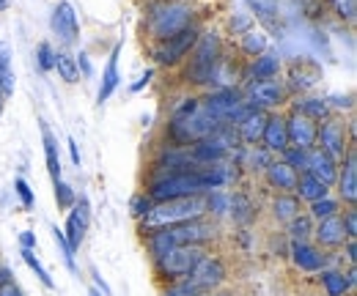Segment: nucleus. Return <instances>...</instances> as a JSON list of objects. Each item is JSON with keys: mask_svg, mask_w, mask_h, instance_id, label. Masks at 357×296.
Here are the masks:
<instances>
[{"mask_svg": "<svg viewBox=\"0 0 357 296\" xmlns=\"http://www.w3.org/2000/svg\"><path fill=\"white\" fill-rule=\"evenodd\" d=\"M223 121H218L215 116H209L198 99H184V104L176 107L171 124H168V134L176 146H195L201 140H206L209 134H215Z\"/></svg>", "mask_w": 357, "mask_h": 296, "instance_id": "obj_1", "label": "nucleus"}, {"mask_svg": "<svg viewBox=\"0 0 357 296\" xmlns=\"http://www.w3.org/2000/svg\"><path fill=\"white\" fill-rule=\"evenodd\" d=\"M206 214V198L192 195V198H176L165 203H154L151 212L143 217V231H160V228H174L190 219H201Z\"/></svg>", "mask_w": 357, "mask_h": 296, "instance_id": "obj_2", "label": "nucleus"}, {"mask_svg": "<svg viewBox=\"0 0 357 296\" xmlns=\"http://www.w3.org/2000/svg\"><path fill=\"white\" fill-rule=\"evenodd\" d=\"M223 63V52H220V39L215 33H206V36H198V42L192 47V58H190V66H187V80L195 85L212 83L218 69Z\"/></svg>", "mask_w": 357, "mask_h": 296, "instance_id": "obj_3", "label": "nucleus"}, {"mask_svg": "<svg viewBox=\"0 0 357 296\" xmlns=\"http://www.w3.org/2000/svg\"><path fill=\"white\" fill-rule=\"evenodd\" d=\"M190 17H192V11H190L187 3L168 0V3H160V6L151 8L146 25H149L151 36H154L157 42H162V39H171L178 31H184V28L190 25Z\"/></svg>", "mask_w": 357, "mask_h": 296, "instance_id": "obj_4", "label": "nucleus"}, {"mask_svg": "<svg viewBox=\"0 0 357 296\" xmlns=\"http://www.w3.org/2000/svg\"><path fill=\"white\" fill-rule=\"evenodd\" d=\"M204 255L206 253L201 250V244H178V247H171L162 258H157V266H160V272H162L165 277L181 280V277H187V274L195 269V263H198Z\"/></svg>", "mask_w": 357, "mask_h": 296, "instance_id": "obj_5", "label": "nucleus"}, {"mask_svg": "<svg viewBox=\"0 0 357 296\" xmlns=\"http://www.w3.org/2000/svg\"><path fill=\"white\" fill-rule=\"evenodd\" d=\"M198 42V31L192 28V25H187L184 31H178L174 33L171 39H162V42L154 47V58H157V63H165V66H174L178 63L192 47Z\"/></svg>", "mask_w": 357, "mask_h": 296, "instance_id": "obj_6", "label": "nucleus"}, {"mask_svg": "<svg viewBox=\"0 0 357 296\" xmlns=\"http://www.w3.org/2000/svg\"><path fill=\"white\" fill-rule=\"evenodd\" d=\"M316 140L321 143L319 148L324 154H330L333 159H344L347 151H349V146H347V127L338 118H324V124L316 127Z\"/></svg>", "mask_w": 357, "mask_h": 296, "instance_id": "obj_7", "label": "nucleus"}, {"mask_svg": "<svg viewBox=\"0 0 357 296\" xmlns=\"http://www.w3.org/2000/svg\"><path fill=\"white\" fill-rule=\"evenodd\" d=\"M50 28L52 33L58 36L61 44H75L80 36V22H77V14H75V6L69 0H61L55 8H52V17H50Z\"/></svg>", "mask_w": 357, "mask_h": 296, "instance_id": "obj_8", "label": "nucleus"}, {"mask_svg": "<svg viewBox=\"0 0 357 296\" xmlns=\"http://www.w3.org/2000/svg\"><path fill=\"white\" fill-rule=\"evenodd\" d=\"M187 280H190V286H192V288H198L201 294H206V291L218 288V286L225 280L223 260H218V258H212V255H204V258L195 263V269L187 274Z\"/></svg>", "mask_w": 357, "mask_h": 296, "instance_id": "obj_9", "label": "nucleus"}, {"mask_svg": "<svg viewBox=\"0 0 357 296\" xmlns=\"http://www.w3.org/2000/svg\"><path fill=\"white\" fill-rule=\"evenodd\" d=\"M250 107L256 110H264V107H278L286 102V88L278 83V80H253L248 85V99H245Z\"/></svg>", "mask_w": 357, "mask_h": 296, "instance_id": "obj_10", "label": "nucleus"}, {"mask_svg": "<svg viewBox=\"0 0 357 296\" xmlns=\"http://www.w3.org/2000/svg\"><path fill=\"white\" fill-rule=\"evenodd\" d=\"M160 231L168 233L174 247H178V244H204L215 233V228L206 225L204 219H190V222H181V225H174V228H160Z\"/></svg>", "mask_w": 357, "mask_h": 296, "instance_id": "obj_11", "label": "nucleus"}, {"mask_svg": "<svg viewBox=\"0 0 357 296\" xmlns=\"http://www.w3.org/2000/svg\"><path fill=\"white\" fill-rule=\"evenodd\" d=\"M89 222H91L89 198H86V195H80V201H75V209L69 212L66 231H63V236H66V242H69V247H72V250H77V247L83 244V236H86V231H89Z\"/></svg>", "mask_w": 357, "mask_h": 296, "instance_id": "obj_12", "label": "nucleus"}, {"mask_svg": "<svg viewBox=\"0 0 357 296\" xmlns=\"http://www.w3.org/2000/svg\"><path fill=\"white\" fill-rule=\"evenodd\" d=\"M286 137H289V146L291 148H300V151H308L316 143V121L300 116V113H291L286 118Z\"/></svg>", "mask_w": 357, "mask_h": 296, "instance_id": "obj_13", "label": "nucleus"}, {"mask_svg": "<svg viewBox=\"0 0 357 296\" xmlns=\"http://www.w3.org/2000/svg\"><path fill=\"white\" fill-rule=\"evenodd\" d=\"M305 170H308L311 176H316L321 184H327V187L338 178V165H335V159H333L330 154H324L321 148H308Z\"/></svg>", "mask_w": 357, "mask_h": 296, "instance_id": "obj_14", "label": "nucleus"}, {"mask_svg": "<svg viewBox=\"0 0 357 296\" xmlns=\"http://www.w3.org/2000/svg\"><path fill=\"white\" fill-rule=\"evenodd\" d=\"M338 192H341V198L347 201V203H355L357 201V154L355 148H349L347 151V157H344V173L338 176Z\"/></svg>", "mask_w": 357, "mask_h": 296, "instance_id": "obj_15", "label": "nucleus"}, {"mask_svg": "<svg viewBox=\"0 0 357 296\" xmlns=\"http://www.w3.org/2000/svg\"><path fill=\"white\" fill-rule=\"evenodd\" d=\"M267 118H269V113L267 110H250L236 127H239V137L245 140V143H259L261 140V134H264V127H267Z\"/></svg>", "mask_w": 357, "mask_h": 296, "instance_id": "obj_16", "label": "nucleus"}, {"mask_svg": "<svg viewBox=\"0 0 357 296\" xmlns=\"http://www.w3.org/2000/svg\"><path fill=\"white\" fill-rule=\"evenodd\" d=\"M261 140H264V148H267L269 154H272V151H286V148H289V137H286V118H280V116H269Z\"/></svg>", "mask_w": 357, "mask_h": 296, "instance_id": "obj_17", "label": "nucleus"}, {"mask_svg": "<svg viewBox=\"0 0 357 296\" xmlns=\"http://www.w3.org/2000/svg\"><path fill=\"white\" fill-rule=\"evenodd\" d=\"M313 233H316L319 244H324V247H338V244H344V239H347V231H344V222H341L338 214L321 219V225H319Z\"/></svg>", "mask_w": 357, "mask_h": 296, "instance_id": "obj_18", "label": "nucleus"}, {"mask_svg": "<svg viewBox=\"0 0 357 296\" xmlns=\"http://www.w3.org/2000/svg\"><path fill=\"white\" fill-rule=\"evenodd\" d=\"M119 52H121V44H116L113 47V52H110V61H107V69L102 72V85H99V93H96V102L102 104V102H107L110 96H113V91L119 88Z\"/></svg>", "mask_w": 357, "mask_h": 296, "instance_id": "obj_19", "label": "nucleus"}, {"mask_svg": "<svg viewBox=\"0 0 357 296\" xmlns=\"http://www.w3.org/2000/svg\"><path fill=\"white\" fill-rule=\"evenodd\" d=\"M264 170H267V181L272 187H278V189H283V192H294L300 173L291 168V165H286V162L280 159V162H269Z\"/></svg>", "mask_w": 357, "mask_h": 296, "instance_id": "obj_20", "label": "nucleus"}, {"mask_svg": "<svg viewBox=\"0 0 357 296\" xmlns=\"http://www.w3.org/2000/svg\"><path fill=\"white\" fill-rule=\"evenodd\" d=\"M291 255H294V263L300 266V269H305V272H324V263H327V258L319 253L316 247L311 244H305V242H294L291 244Z\"/></svg>", "mask_w": 357, "mask_h": 296, "instance_id": "obj_21", "label": "nucleus"}, {"mask_svg": "<svg viewBox=\"0 0 357 296\" xmlns=\"http://www.w3.org/2000/svg\"><path fill=\"white\" fill-rule=\"evenodd\" d=\"M319 80H321V69H319L316 61H297V63L291 66V85H294V88L305 91V88L316 85Z\"/></svg>", "mask_w": 357, "mask_h": 296, "instance_id": "obj_22", "label": "nucleus"}, {"mask_svg": "<svg viewBox=\"0 0 357 296\" xmlns=\"http://www.w3.org/2000/svg\"><path fill=\"white\" fill-rule=\"evenodd\" d=\"M294 192L300 195V198H305V201H321V198H327V184H321L316 176H311L308 170L305 173H300L297 176V187H294Z\"/></svg>", "mask_w": 357, "mask_h": 296, "instance_id": "obj_23", "label": "nucleus"}, {"mask_svg": "<svg viewBox=\"0 0 357 296\" xmlns=\"http://www.w3.org/2000/svg\"><path fill=\"white\" fill-rule=\"evenodd\" d=\"M42 140H45V157H47V170L52 176V181L61 178V159H58V140L52 137V132L42 121Z\"/></svg>", "mask_w": 357, "mask_h": 296, "instance_id": "obj_24", "label": "nucleus"}, {"mask_svg": "<svg viewBox=\"0 0 357 296\" xmlns=\"http://www.w3.org/2000/svg\"><path fill=\"white\" fill-rule=\"evenodd\" d=\"M294 113L311 118V121H324L330 116V104L324 99H297L294 102Z\"/></svg>", "mask_w": 357, "mask_h": 296, "instance_id": "obj_25", "label": "nucleus"}, {"mask_svg": "<svg viewBox=\"0 0 357 296\" xmlns=\"http://www.w3.org/2000/svg\"><path fill=\"white\" fill-rule=\"evenodd\" d=\"M278 69H280V58L275 52H261V58H256L250 75H253V80H275Z\"/></svg>", "mask_w": 357, "mask_h": 296, "instance_id": "obj_26", "label": "nucleus"}, {"mask_svg": "<svg viewBox=\"0 0 357 296\" xmlns=\"http://www.w3.org/2000/svg\"><path fill=\"white\" fill-rule=\"evenodd\" d=\"M52 69H58L61 80H66V83H77V77H80L77 61H75L66 49H55V63H52Z\"/></svg>", "mask_w": 357, "mask_h": 296, "instance_id": "obj_27", "label": "nucleus"}, {"mask_svg": "<svg viewBox=\"0 0 357 296\" xmlns=\"http://www.w3.org/2000/svg\"><path fill=\"white\" fill-rule=\"evenodd\" d=\"M272 212H275V219L280 222H289L300 214V201L294 195H278L275 203H272Z\"/></svg>", "mask_w": 357, "mask_h": 296, "instance_id": "obj_28", "label": "nucleus"}, {"mask_svg": "<svg viewBox=\"0 0 357 296\" xmlns=\"http://www.w3.org/2000/svg\"><path fill=\"white\" fill-rule=\"evenodd\" d=\"M228 212H231V217H234L239 225H248V222L256 217V209H253L250 198H245V195H234V198H231Z\"/></svg>", "mask_w": 357, "mask_h": 296, "instance_id": "obj_29", "label": "nucleus"}, {"mask_svg": "<svg viewBox=\"0 0 357 296\" xmlns=\"http://www.w3.org/2000/svg\"><path fill=\"white\" fill-rule=\"evenodd\" d=\"M0 91L8 99L14 93V72H11V61H8V49L0 44Z\"/></svg>", "mask_w": 357, "mask_h": 296, "instance_id": "obj_30", "label": "nucleus"}, {"mask_svg": "<svg viewBox=\"0 0 357 296\" xmlns=\"http://www.w3.org/2000/svg\"><path fill=\"white\" fill-rule=\"evenodd\" d=\"M321 283H324V288H327L330 296H344L349 291L347 274H341V272H321Z\"/></svg>", "mask_w": 357, "mask_h": 296, "instance_id": "obj_31", "label": "nucleus"}, {"mask_svg": "<svg viewBox=\"0 0 357 296\" xmlns=\"http://www.w3.org/2000/svg\"><path fill=\"white\" fill-rule=\"evenodd\" d=\"M52 239H55V244H58V250H61V258H63L66 269H69V272H77V263H75V250L69 247V242H66V236H63V231H61L58 225H52Z\"/></svg>", "mask_w": 357, "mask_h": 296, "instance_id": "obj_32", "label": "nucleus"}, {"mask_svg": "<svg viewBox=\"0 0 357 296\" xmlns=\"http://www.w3.org/2000/svg\"><path fill=\"white\" fill-rule=\"evenodd\" d=\"M242 49H245L248 55H261V52H267V36H264L261 31H245V36H242Z\"/></svg>", "mask_w": 357, "mask_h": 296, "instance_id": "obj_33", "label": "nucleus"}, {"mask_svg": "<svg viewBox=\"0 0 357 296\" xmlns=\"http://www.w3.org/2000/svg\"><path fill=\"white\" fill-rule=\"evenodd\" d=\"M248 3H250V8L256 11V17H259L261 22H272V20L278 17L280 0H248Z\"/></svg>", "mask_w": 357, "mask_h": 296, "instance_id": "obj_34", "label": "nucleus"}, {"mask_svg": "<svg viewBox=\"0 0 357 296\" xmlns=\"http://www.w3.org/2000/svg\"><path fill=\"white\" fill-rule=\"evenodd\" d=\"M20 255H22V260H25V263H28V266H31V269L36 272V277H39V280L45 283L47 288H52V286H55V283H52V277H50V272H47L45 266H42V260H39V258L33 255V250H22Z\"/></svg>", "mask_w": 357, "mask_h": 296, "instance_id": "obj_35", "label": "nucleus"}, {"mask_svg": "<svg viewBox=\"0 0 357 296\" xmlns=\"http://www.w3.org/2000/svg\"><path fill=\"white\" fill-rule=\"evenodd\" d=\"M289 233H291V239L294 242H303V239H308L313 231H311V219L308 217H294V219H289Z\"/></svg>", "mask_w": 357, "mask_h": 296, "instance_id": "obj_36", "label": "nucleus"}, {"mask_svg": "<svg viewBox=\"0 0 357 296\" xmlns=\"http://www.w3.org/2000/svg\"><path fill=\"white\" fill-rule=\"evenodd\" d=\"M52 184H55V201H58V206H61V209H72V206H75V201H77V198H75V192H72V187H69V184H63L61 178H58V181H52Z\"/></svg>", "mask_w": 357, "mask_h": 296, "instance_id": "obj_37", "label": "nucleus"}, {"mask_svg": "<svg viewBox=\"0 0 357 296\" xmlns=\"http://www.w3.org/2000/svg\"><path fill=\"white\" fill-rule=\"evenodd\" d=\"M335 212H338V203L330 201V198H321V201H313L311 203V214L316 219H327V217H333Z\"/></svg>", "mask_w": 357, "mask_h": 296, "instance_id": "obj_38", "label": "nucleus"}, {"mask_svg": "<svg viewBox=\"0 0 357 296\" xmlns=\"http://www.w3.org/2000/svg\"><path fill=\"white\" fill-rule=\"evenodd\" d=\"M228 206H231V195H223V192H212V195L206 198V212L228 214Z\"/></svg>", "mask_w": 357, "mask_h": 296, "instance_id": "obj_39", "label": "nucleus"}, {"mask_svg": "<svg viewBox=\"0 0 357 296\" xmlns=\"http://www.w3.org/2000/svg\"><path fill=\"white\" fill-rule=\"evenodd\" d=\"M36 63H39L42 72H50L52 63H55V49H52L47 42H42L39 44V49H36Z\"/></svg>", "mask_w": 357, "mask_h": 296, "instance_id": "obj_40", "label": "nucleus"}, {"mask_svg": "<svg viewBox=\"0 0 357 296\" xmlns=\"http://www.w3.org/2000/svg\"><path fill=\"white\" fill-rule=\"evenodd\" d=\"M283 154H286V159H283L286 165H291L294 170H303V173H305V159H308V151H300V148H291V146H289Z\"/></svg>", "mask_w": 357, "mask_h": 296, "instance_id": "obj_41", "label": "nucleus"}, {"mask_svg": "<svg viewBox=\"0 0 357 296\" xmlns=\"http://www.w3.org/2000/svg\"><path fill=\"white\" fill-rule=\"evenodd\" d=\"M165 296H204V294H201L198 288H192L187 277H181L176 286H171V288L165 291Z\"/></svg>", "mask_w": 357, "mask_h": 296, "instance_id": "obj_42", "label": "nucleus"}, {"mask_svg": "<svg viewBox=\"0 0 357 296\" xmlns=\"http://www.w3.org/2000/svg\"><path fill=\"white\" fill-rule=\"evenodd\" d=\"M14 189H17L20 201H22V206H25V209H33V192H31L28 181H25V178H17V181H14Z\"/></svg>", "mask_w": 357, "mask_h": 296, "instance_id": "obj_43", "label": "nucleus"}, {"mask_svg": "<svg viewBox=\"0 0 357 296\" xmlns=\"http://www.w3.org/2000/svg\"><path fill=\"white\" fill-rule=\"evenodd\" d=\"M248 162L256 168L259 165V170H264L269 165V151L267 148H253V151H248Z\"/></svg>", "mask_w": 357, "mask_h": 296, "instance_id": "obj_44", "label": "nucleus"}, {"mask_svg": "<svg viewBox=\"0 0 357 296\" xmlns=\"http://www.w3.org/2000/svg\"><path fill=\"white\" fill-rule=\"evenodd\" d=\"M341 222H344L347 239H355V236H357V209H349V212L341 217Z\"/></svg>", "mask_w": 357, "mask_h": 296, "instance_id": "obj_45", "label": "nucleus"}, {"mask_svg": "<svg viewBox=\"0 0 357 296\" xmlns=\"http://www.w3.org/2000/svg\"><path fill=\"white\" fill-rule=\"evenodd\" d=\"M151 198H146V195H137V198H132V214L135 217H146V214L151 212Z\"/></svg>", "mask_w": 357, "mask_h": 296, "instance_id": "obj_46", "label": "nucleus"}, {"mask_svg": "<svg viewBox=\"0 0 357 296\" xmlns=\"http://www.w3.org/2000/svg\"><path fill=\"white\" fill-rule=\"evenodd\" d=\"M333 3H335V8H338V14H341L344 20H355L357 0H333Z\"/></svg>", "mask_w": 357, "mask_h": 296, "instance_id": "obj_47", "label": "nucleus"}, {"mask_svg": "<svg viewBox=\"0 0 357 296\" xmlns=\"http://www.w3.org/2000/svg\"><path fill=\"white\" fill-rule=\"evenodd\" d=\"M75 61H77V69H83V75H86V77L93 75V66H91V61H89V55H86V52H80Z\"/></svg>", "mask_w": 357, "mask_h": 296, "instance_id": "obj_48", "label": "nucleus"}, {"mask_svg": "<svg viewBox=\"0 0 357 296\" xmlns=\"http://www.w3.org/2000/svg\"><path fill=\"white\" fill-rule=\"evenodd\" d=\"M20 244H22V250H33L36 247V236L31 231H22L20 233Z\"/></svg>", "mask_w": 357, "mask_h": 296, "instance_id": "obj_49", "label": "nucleus"}, {"mask_svg": "<svg viewBox=\"0 0 357 296\" xmlns=\"http://www.w3.org/2000/svg\"><path fill=\"white\" fill-rule=\"evenodd\" d=\"M0 296H22V291L14 286V283H8V280H3L0 283Z\"/></svg>", "mask_w": 357, "mask_h": 296, "instance_id": "obj_50", "label": "nucleus"}, {"mask_svg": "<svg viewBox=\"0 0 357 296\" xmlns=\"http://www.w3.org/2000/svg\"><path fill=\"white\" fill-rule=\"evenodd\" d=\"M248 25H250V17H245V14L236 17V20H231V28L234 31H248Z\"/></svg>", "mask_w": 357, "mask_h": 296, "instance_id": "obj_51", "label": "nucleus"}, {"mask_svg": "<svg viewBox=\"0 0 357 296\" xmlns=\"http://www.w3.org/2000/svg\"><path fill=\"white\" fill-rule=\"evenodd\" d=\"M151 77H154V72H151V69H146V72L137 77V83H132V91H140L143 85H149V80H151Z\"/></svg>", "mask_w": 357, "mask_h": 296, "instance_id": "obj_52", "label": "nucleus"}, {"mask_svg": "<svg viewBox=\"0 0 357 296\" xmlns=\"http://www.w3.org/2000/svg\"><path fill=\"white\" fill-rule=\"evenodd\" d=\"M69 154H72V162L80 165V148H77V140L75 137H69Z\"/></svg>", "mask_w": 357, "mask_h": 296, "instance_id": "obj_53", "label": "nucleus"}, {"mask_svg": "<svg viewBox=\"0 0 357 296\" xmlns=\"http://www.w3.org/2000/svg\"><path fill=\"white\" fill-rule=\"evenodd\" d=\"M330 102H333L335 107H352V99H349V96H347V99H341V96H333Z\"/></svg>", "mask_w": 357, "mask_h": 296, "instance_id": "obj_54", "label": "nucleus"}, {"mask_svg": "<svg viewBox=\"0 0 357 296\" xmlns=\"http://www.w3.org/2000/svg\"><path fill=\"white\" fill-rule=\"evenodd\" d=\"M347 258L355 263L357 260V247H355V239H349V244H347Z\"/></svg>", "mask_w": 357, "mask_h": 296, "instance_id": "obj_55", "label": "nucleus"}, {"mask_svg": "<svg viewBox=\"0 0 357 296\" xmlns=\"http://www.w3.org/2000/svg\"><path fill=\"white\" fill-rule=\"evenodd\" d=\"M93 280H96V286H99V288H102V294H105V296L110 294V288H107V283H105V280H102V277H99V272H96V269H93Z\"/></svg>", "mask_w": 357, "mask_h": 296, "instance_id": "obj_56", "label": "nucleus"}, {"mask_svg": "<svg viewBox=\"0 0 357 296\" xmlns=\"http://www.w3.org/2000/svg\"><path fill=\"white\" fill-rule=\"evenodd\" d=\"M8 3H11V0H0V11H6V8H8Z\"/></svg>", "mask_w": 357, "mask_h": 296, "instance_id": "obj_57", "label": "nucleus"}, {"mask_svg": "<svg viewBox=\"0 0 357 296\" xmlns=\"http://www.w3.org/2000/svg\"><path fill=\"white\" fill-rule=\"evenodd\" d=\"M3 280H6V272H0V283H3Z\"/></svg>", "mask_w": 357, "mask_h": 296, "instance_id": "obj_58", "label": "nucleus"}, {"mask_svg": "<svg viewBox=\"0 0 357 296\" xmlns=\"http://www.w3.org/2000/svg\"><path fill=\"white\" fill-rule=\"evenodd\" d=\"M89 296H102V294H99V291H91V294Z\"/></svg>", "mask_w": 357, "mask_h": 296, "instance_id": "obj_59", "label": "nucleus"}, {"mask_svg": "<svg viewBox=\"0 0 357 296\" xmlns=\"http://www.w3.org/2000/svg\"><path fill=\"white\" fill-rule=\"evenodd\" d=\"M204 296H206V294H204ZM209 296H228V294H209Z\"/></svg>", "mask_w": 357, "mask_h": 296, "instance_id": "obj_60", "label": "nucleus"}]
</instances>
